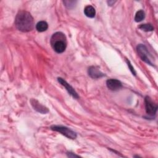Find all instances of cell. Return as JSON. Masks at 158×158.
Here are the masks:
<instances>
[{
    "mask_svg": "<svg viewBox=\"0 0 158 158\" xmlns=\"http://www.w3.org/2000/svg\"><path fill=\"white\" fill-rule=\"evenodd\" d=\"M15 25L19 30L22 32L30 31L34 27L33 18L28 12L20 11L15 17Z\"/></svg>",
    "mask_w": 158,
    "mask_h": 158,
    "instance_id": "cell-1",
    "label": "cell"
},
{
    "mask_svg": "<svg viewBox=\"0 0 158 158\" xmlns=\"http://www.w3.org/2000/svg\"><path fill=\"white\" fill-rule=\"evenodd\" d=\"M51 44L53 49L57 53H62L67 47L66 37L62 32H56L51 38Z\"/></svg>",
    "mask_w": 158,
    "mask_h": 158,
    "instance_id": "cell-2",
    "label": "cell"
},
{
    "mask_svg": "<svg viewBox=\"0 0 158 158\" xmlns=\"http://www.w3.org/2000/svg\"><path fill=\"white\" fill-rule=\"evenodd\" d=\"M51 128L54 131H56L57 132L60 133L61 134L67 137L68 138L73 139H75L77 137L76 133L66 127H64L61 125H53V126H51Z\"/></svg>",
    "mask_w": 158,
    "mask_h": 158,
    "instance_id": "cell-3",
    "label": "cell"
},
{
    "mask_svg": "<svg viewBox=\"0 0 158 158\" xmlns=\"http://www.w3.org/2000/svg\"><path fill=\"white\" fill-rule=\"evenodd\" d=\"M137 51L139 56L143 61H144L149 65H152V63L151 62L150 59L151 55L149 53L146 46L141 44H138L137 46Z\"/></svg>",
    "mask_w": 158,
    "mask_h": 158,
    "instance_id": "cell-4",
    "label": "cell"
},
{
    "mask_svg": "<svg viewBox=\"0 0 158 158\" xmlns=\"http://www.w3.org/2000/svg\"><path fill=\"white\" fill-rule=\"evenodd\" d=\"M145 103V109L147 114L149 115H154L157 112V105L152 101L150 97L146 96L144 99Z\"/></svg>",
    "mask_w": 158,
    "mask_h": 158,
    "instance_id": "cell-5",
    "label": "cell"
},
{
    "mask_svg": "<svg viewBox=\"0 0 158 158\" xmlns=\"http://www.w3.org/2000/svg\"><path fill=\"white\" fill-rule=\"evenodd\" d=\"M57 80H58V81L62 85V86H64L65 88V89H67V91H68V93L72 96H73L74 98H75V99H78V98H79V96L78 95V94H77V93L75 91V90L73 89V88L71 86V85H70L65 80H64L63 78H57Z\"/></svg>",
    "mask_w": 158,
    "mask_h": 158,
    "instance_id": "cell-6",
    "label": "cell"
},
{
    "mask_svg": "<svg viewBox=\"0 0 158 158\" xmlns=\"http://www.w3.org/2000/svg\"><path fill=\"white\" fill-rule=\"evenodd\" d=\"M106 85L107 87L112 90V91H116L120 89L122 86V83L117 80V79H109L106 81Z\"/></svg>",
    "mask_w": 158,
    "mask_h": 158,
    "instance_id": "cell-7",
    "label": "cell"
},
{
    "mask_svg": "<svg viewBox=\"0 0 158 158\" xmlns=\"http://www.w3.org/2000/svg\"><path fill=\"white\" fill-rule=\"evenodd\" d=\"M30 102H31V106L34 108V109L36 110L37 112L41 113V114H46L49 112L48 109L46 107H44V106H43L42 104L39 103V102L37 100H36L35 99H31Z\"/></svg>",
    "mask_w": 158,
    "mask_h": 158,
    "instance_id": "cell-8",
    "label": "cell"
},
{
    "mask_svg": "<svg viewBox=\"0 0 158 158\" xmlns=\"http://www.w3.org/2000/svg\"><path fill=\"white\" fill-rule=\"evenodd\" d=\"M88 75L93 78L96 79L99 78L105 75L100 71V70L98 69V67L95 66H91L88 69Z\"/></svg>",
    "mask_w": 158,
    "mask_h": 158,
    "instance_id": "cell-9",
    "label": "cell"
},
{
    "mask_svg": "<svg viewBox=\"0 0 158 158\" xmlns=\"http://www.w3.org/2000/svg\"><path fill=\"white\" fill-rule=\"evenodd\" d=\"M84 13L85 15L89 18H93L96 14L95 9L92 6H87L84 9Z\"/></svg>",
    "mask_w": 158,
    "mask_h": 158,
    "instance_id": "cell-10",
    "label": "cell"
},
{
    "mask_svg": "<svg viewBox=\"0 0 158 158\" xmlns=\"http://www.w3.org/2000/svg\"><path fill=\"white\" fill-rule=\"evenodd\" d=\"M48 28V25L46 22L45 21H40L37 23L36 25V29L37 31L40 32H43L46 30H47Z\"/></svg>",
    "mask_w": 158,
    "mask_h": 158,
    "instance_id": "cell-11",
    "label": "cell"
},
{
    "mask_svg": "<svg viewBox=\"0 0 158 158\" xmlns=\"http://www.w3.org/2000/svg\"><path fill=\"white\" fill-rule=\"evenodd\" d=\"M145 17V14L144 12L142 10H139L136 12L135 17V20L136 22H139L142 21Z\"/></svg>",
    "mask_w": 158,
    "mask_h": 158,
    "instance_id": "cell-12",
    "label": "cell"
},
{
    "mask_svg": "<svg viewBox=\"0 0 158 158\" xmlns=\"http://www.w3.org/2000/svg\"><path fill=\"white\" fill-rule=\"evenodd\" d=\"M139 28L144 31H151L154 30V27L151 24L149 23H145L141 24L139 26Z\"/></svg>",
    "mask_w": 158,
    "mask_h": 158,
    "instance_id": "cell-13",
    "label": "cell"
},
{
    "mask_svg": "<svg viewBox=\"0 0 158 158\" xmlns=\"http://www.w3.org/2000/svg\"><path fill=\"white\" fill-rule=\"evenodd\" d=\"M127 64H128V67L130 68V70H131V72H132V73L133 74V75H136V72H135V70H134V68L131 66V64H130V61L129 60H127Z\"/></svg>",
    "mask_w": 158,
    "mask_h": 158,
    "instance_id": "cell-14",
    "label": "cell"
},
{
    "mask_svg": "<svg viewBox=\"0 0 158 158\" xmlns=\"http://www.w3.org/2000/svg\"><path fill=\"white\" fill-rule=\"evenodd\" d=\"M72 154V152H67V155H68V156L69 157H78V156H77V155H75V154H72V155H71Z\"/></svg>",
    "mask_w": 158,
    "mask_h": 158,
    "instance_id": "cell-15",
    "label": "cell"
}]
</instances>
